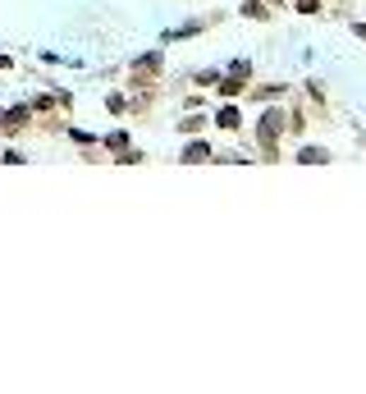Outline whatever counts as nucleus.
Wrapping results in <instances>:
<instances>
[{"instance_id": "2", "label": "nucleus", "mask_w": 366, "mask_h": 394, "mask_svg": "<svg viewBox=\"0 0 366 394\" xmlns=\"http://www.w3.org/2000/svg\"><path fill=\"white\" fill-rule=\"evenodd\" d=\"M206 156H211V151L201 147V142H192V147H188V156H183V161H206Z\"/></svg>"}, {"instance_id": "1", "label": "nucleus", "mask_w": 366, "mask_h": 394, "mask_svg": "<svg viewBox=\"0 0 366 394\" xmlns=\"http://www.w3.org/2000/svg\"><path fill=\"white\" fill-rule=\"evenodd\" d=\"M23 120H28V105H14V110L0 120V129H5V133H18V129H23Z\"/></svg>"}]
</instances>
